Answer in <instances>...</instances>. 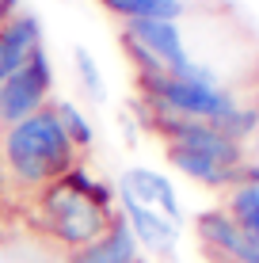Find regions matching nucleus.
Instances as JSON below:
<instances>
[{"label":"nucleus","mask_w":259,"mask_h":263,"mask_svg":"<svg viewBox=\"0 0 259 263\" xmlns=\"http://www.w3.org/2000/svg\"><path fill=\"white\" fill-rule=\"evenodd\" d=\"M69 263H137V240H133L130 225L122 217H114L103 237L69 252Z\"/></svg>","instance_id":"8"},{"label":"nucleus","mask_w":259,"mask_h":263,"mask_svg":"<svg viewBox=\"0 0 259 263\" xmlns=\"http://www.w3.org/2000/svg\"><path fill=\"white\" fill-rule=\"evenodd\" d=\"M141 88H145V96H149L156 115L210 122L236 141L255 122V115L240 111L236 99L225 88H217L213 80H183V77H168V72H141Z\"/></svg>","instance_id":"3"},{"label":"nucleus","mask_w":259,"mask_h":263,"mask_svg":"<svg viewBox=\"0 0 259 263\" xmlns=\"http://www.w3.org/2000/svg\"><path fill=\"white\" fill-rule=\"evenodd\" d=\"M229 217L240 225V229L248 233V237L259 240V183H240L233 198H229Z\"/></svg>","instance_id":"10"},{"label":"nucleus","mask_w":259,"mask_h":263,"mask_svg":"<svg viewBox=\"0 0 259 263\" xmlns=\"http://www.w3.org/2000/svg\"><path fill=\"white\" fill-rule=\"evenodd\" d=\"M103 4L126 20H175L183 12L180 0H103Z\"/></svg>","instance_id":"11"},{"label":"nucleus","mask_w":259,"mask_h":263,"mask_svg":"<svg viewBox=\"0 0 259 263\" xmlns=\"http://www.w3.org/2000/svg\"><path fill=\"white\" fill-rule=\"evenodd\" d=\"M76 72H80V80H84L88 96L103 99V77H99V69H95V61H92V53H88V50H76Z\"/></svg>","instance_id":"13"},{"label":"nucleus","mask_w":259,"mask_h":263,"mask_svg":"<svg viewBox=\"0 0 259 263\" xmlns=\"http://www.w3.org/2000/svg\"><path fill=\"white\" fill-rule=\"evenodd\" d=\"M53 88V69H50V58L42 50H34L27 58V65L19 72L0 84V126H15L23 119H31L34 111L46 107V96Z\"/></svg>","instance_id":"4"},{"label":"nucleus","mask_w":259,"mask_h":263,"mask_svg":"<svg viewBox=\"0 0 259 263\" xmlns=\"http://www.w3.org/2000/svg\"><path fill=\"white\" fill-rule=\"evenodd\" d=\"M198 237L213 252H221L229 263H252V256H255V237H248L229 214H217V210L202 214L198 217Z\"/></svg>","instance_id":"6"},{"label":"nucleus","mask_w":259,"mask_h":263,"mask_svg":"<svg viewBox=\"0 0 259 263\" xmlns=\"http://www.w3.org/2000/svg\"><path fill=\"white\" fill-rule=\"evenodd\" d=\"M15 4H19V0H0V27H4V20L15 12Z\"/></svg>","instance_id":"14"},{"label":"nucleus","mask_w":259,"mask_h":263,"mask_svg":"<svg viewBox=\"0 0 259 263\" xmlns=\"http://www.w3.org/2000/svg\"><path fill=\"white\" fill-rule=\"evenodd\" d=\"M168 160H172L183 176L198 179V183H206V187H225V183H233V179H240V172H244V168H225V164H217V160H210V157L180 149V145H168Z\"/></svg>","instance_id":"9"},{"label":"nucleus","mask_w":259,"mask_h":263,"mask_svg":"<svg viewBox=\"0 0 259 263\" xmlns=\"http://www.w3.org/2000/svg\"><path fill=\"white\" fill-rule=\"evenodd\" d=\"M53 115H57V122H61V130H65V138L73 141V149H92L95 130H92L88 115L80 111L76 103H57V107H53Z\"/></svg>","instance_id":"12"},{"label":"nucleus","mask_w":259,"mask_h":263,"mask_svg":"<svg viewBox=\"0 0 259 263\" xmlns=\"http://www.w3.org/2000/svg\"><path fill=\"white\" fill-rule=\"evenodd\" d=\"M0 157L12 179L23 187H50L69 168H76V149L65 138L53 107H42L31 119L8 126L0 141Z\"/></svg>","instance_id":"2"},{"label":"nucleus","mask_w":259,"mask_h":263,"mask_svg":"<svg viewBox=\"0 0 259 263\" xmlns=\"http://www.w3.org/2000/svg\"><path fill=\"white\" fill-rule=\"evenodd\" d=\"M111 202H114V191L80 164L69 168L61 179H53L50 187H42L38 195V210L50 237L61 240L69 252L84 248L107 233V225L118 217L111 210Z\"/></svg>","instance_id":"1"},{"label":"nucleus","mask_w":259,"mask_h":263,"mask_svg":"<svg viewBox=\"0 0 259 263\" xmlns=\"http://www.w3.org/2000/svg\"><path fill=\"white\" fill-rule=\"evenodd\" d=\"M34 50H42L38 20L19 15V20H8L0 27V84H4L12 72H19Z\"/></svg>","instance_id":"7"},{"label":"nucleus","mask_w":259,"mask_h":263,"mask_svg":"<svg viewBox=\"0 0 259 263\" xmlns=\"http://www.w3.org/2000/svg\"><path fill=\"white\" fill-rule=\"evenodd\" d=\"M118 198H122V202L141 206V210H149V214H156V217H164V221H172V225L183 221L175 187L168 183L160 172H153V168H126V172H122Z\"/></svg>","instance_id":"5"}]
</instances>
